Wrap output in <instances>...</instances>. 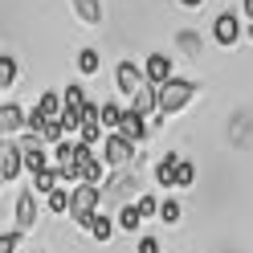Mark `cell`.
I'll list each match as a JSON object with an SVG mask.
<instances>
[{
    "label": "cell",
    "instance_id": "obj_26",
    "mask_svg": "<svg viewBox=\"0 0 253 253\" xmlns=\"http://www.w3.org/2000/svg\"><path fill=\"white\" fill-rule=\"evenodd\" d=\"M160 220H164V225H176V220H180V204H176V200H164Z\"/></svg>",
    "mask_w": 253,
    "mask_h": 253
},
{
    "label": "cell",
    "instance_id": "obj_20",
    "mask_svg": "<svg viewBox=\"0 0 253 253\" xmlns=\"http://www.w3.org/2000/svg\"><path fill=\"white\" fill-rule=\"evenodd\" d=\"M110 233H115V225H110V216H94L90 220V237H94V241H110Z\"/></svg>",
    "mask_w": 253,
    "mask_h": 253
},
{
    "label": "cell",
    "instance_id": "obj_24",
    "mask_svg": "<svg viewBox=\"0 0 253 253\" xmlns=\"http://www.w3.org/2000/svg\"><path fill=\"white\" fill-rule=\"evenodd\" d=\"M176 188H196V164H180L176 168Z\"/></svg>",
    "mask_w": 253,
    "mask_h": 253
},
{
    "label": "cell",
    "instance_id": "obj_7",
    "mask_svg": "<svg viewBox=\"0 0 253 253\" xmlns=\"http://www.w3.org/2000/svg\"><path fill=\"white\" fill-rule=\"evenodd\" d=\"M212 37L225 45V49H229V45H237V37H241V21H237V12H220L216 25H212Z\"/></svg>",
    "mask_w": 253,
    "mask_h": 253
},
{
    "label": "cell",
    "instance_id": "obj_15",
    "mask_svg": "<svg viewBox=\"0 0 253 253\" xmlns=\"http://www.w3.org/2000/svg\"><path fill=\"white\" fill-rule=\"evenodd\" d=\"M119 135H123V139H131V143H139V139L147 135V126H143V115L126 110V119H123V126H119Z\"/></svg>",
    "mask_w": 253,
    "mask_h": 253
},
{
    "label": "cell",
    "instance_id": "obj_5",
    "mask_svg": "<svg viewBox=\"0 0 253 253\" xmlns=\"http://www.w3.org/2000/svg\"><path fill=\"white\" fill-rule=\"evenodd\" d=\"M21 155H25V168L33 171V176L49 168V160H45V139L41 135H25L21 139Z\"/></svg>",
    "mask_w": 253,
    "mask_h": 253
},
{
    "label": "cell",
    "instance_id": "obj_13",
    "mask_svg": "<svg viewBox=\"0 0 253 253\" xmlns=\"http://www.w3.org/2000/svg\"><path fill=\"white\" fill-rule=\"evenodd\" d=\"M180 164H184V160H180L176 151H164V160L155 164V180H160L164 188H176V168H180Z\"/></svg>",
    "mask_w": 253,
    "mask_h": 253
},
{
    "label": "cell",
    "instance_id": "obj_4",
    "mask_svg": "<svg viewBox=\"0 0 253 253\" xmlns=\"http://www.w3.org/2000/svg\"><path fill=\"white\" fill-rule=\"evenodd\" d=\"M135 143H131V139H123V135H106V143H102V160L110 164V168H126V164H131V151Z\"/></svg>",
    "mask_w": 253,
    "mask_h": 253
},
{
    "label": "cell",
    "instance_id": "obj_19",
    "mask_svg": "<svg viewBox=\"0 0 253 253\" xmlns=\"http://www.w3.org/2000/svg\"><path fill=\"white\" fill-rule=\"evenodd\" d=\"M123 119H126V110H123L119 102H102V126H110V131L119 135V126H123Z\"/></svg>",
    "mask_w": 253,
    "mask_h": 253
},
{
    "label": "cell",
    "instance_id": "obj_8",
    "mask_svg": "<svg viewBox=\"0 0 253 253\" xmlns=\"http://www.w3.org/2000/svg\"><path fill=\"white\" fill-rule=\"evenodd\" d=\"M78 180H82V184H94V188H98V184L106 180V160H102V155L94 151V147H86V160H82V176H78Z\"/></svg>",
    "mask_w": 253,
    "mask_h": 253
},
{
    "label": "cell",
    "instance_id": "obj_14",
    "mask_svg": "<svg viewBox=\"0 0 253 253\" xmlns=\"http://www.w3.org/2000/svg\"><path fill=\"white\" fill-rule=\"evenodd\" d=\"M61 184H66V180H61V171H57V168H45V171H37V176H33V192H45V196H53Z\"/></svg>",
    "mask_w": 253,
    "mask_h": 253
},
{
    "label": "cell",
    "instance_id": "obj_32",
    "mask_svg": "<svg viewBox=\"0 0 253 253\" xmlns=\"http://www.w3.org/2000/svg\"><path fill=\"white\" fill-rule=\"evenodd\" d=\"M249 37H253V25H249Z\"/></svg>",
    "mask_w": 253,
    "mask_h": 253
},
{
    "label": "cell",
    "instance_id": "obj_30",
    "mask_svg": "<svg viewBox=\"0 0 253 253\" xmlns=\"http://www.w3.org/2000/svg\"><path fill=\"white\" fill-rule=\"evenodd\" d=\"M180 4H184V8H200L204 0H180Z\"/></svg>",
    "mask_w": 253,
    "mask_h": 253
},
{
    "label": "cell",
    "instance_id": "obj_27",
    "mask_svg": "<svg viewBox=\"0 0 253 253\" xmlns=\"http://www.w3.org/2000/svg\"><path fill=\"white\" fill-rule=\"evenodd\" d=\"M17 241H21V229H8L0 237V253H17Z\"/></svg>",
    "mask_w": 253,
    "mask_h": 253
},
{
    "label": "cell",
    "instance_id": "obj_11",
    "mask_svg": "<svg viewBox=\"0 0 253 253\" xmlns=\"http://www.w3.org/2000/svg\"><path fill=\"white\" fill-rule=\"evenodd\" d=\"M131 110H135V115H143V119L151 115V110L160 115V90H155V86L147 82V86H143V90H139L135 98H131Z\"/></svg>",
    "mask_w": 253,
    "mask_h": 253
},
{
    "label": "cell",
    "instance_id": "obj_12",
    "mask_svg": "<svg viewBox=\"0 0 253 253\" xmlns=\"http://www.w3.org/2000/svg\"><path fill=\"white\" fill-rule=\"evenodd\" d=\"M33 220H37V200H33V192H25L17 196V229L25 233V229H33Z\"/></svg>",
    "mask_w": 253,
    "mask_h": 253
},
{
    "label": "cell",
    "instance_id": "obj_21",
    "mask_svg": "<svg viewBox=\"0 0 253 253\" xmlns=\"http://www.w3.org/2000/svg\"><path fill=\"white\" fill-rule=\"evenodd\" d=\"M98 66H102V53L98 49H82V53H78V70H82V74H98Z\"/></svg>",
    "mask_w": 253,
    "mask_h": 253
},
{
    "label": "cell",
    "instance_id": "obj_29",
    "mask_svg": "<svg viewBox=\"0 0 253 253\" xmlns=\"http://www.w3.org/2000/svg\"><path fill=\"white\" fill-rule=\"evenodd\" d=\"M139 253H160V241H155V237H143V241H139Z\"/></svg>",
    "mask_w": 253,
    "mask_h": 253
},
{
    "label": "cell",
    "instance_id": "obj_18",
    "mask_svg": "<svg viewBox=\"0 0 253 253\" xmlns=\"http://www.w3.org/2000/svg\"><path fill=\"white\" fill-rule=\"evenodd\" d=\"M139 225H143V212H139V204H123V209H119V229H123V233H135Z\"/></svg>",
    "mask_w": 253,
    "mask_h": 253
},
{
    "label": "cell",
    "instance_id": "obj_31",
    "mask_svg": "<svg viewBox=\"0 0 253 253\" xmlns=\"http://www.w3.org/2000/svg\"><path fill=\"white\" fill-rule=\"evenodd\" d=\"M245 17H249V21H253V0H245Z\"/></svg>",
    "mask_w": 253,
    "mask_h": 253
},
{
    "label": "cell",
    "instance_id": "obj_17",
    "mask_svg": "<svg viewBox=\"0 0 253 253\" xmlns=\"http://www.w3.org/2000/svg\"><path fill=\"white\" fill-rule=\"evenodd\" d=\"M74 8H78V21L82 25H102V4L98 0H74Z\"/></svg>",
    "mask_w": 253,
    "mask_h": 253
},
{
    "label": "cell",
    "instance_id": "obj_28",
    "mask_svg": "<svg viewBox=\"0 0 253 253\" xmlns=\"http://www.w3.org/2000/svg\"><path fill=\"white\" fill-rule=\"evenodd\" d=\"M160 209H164V204L155 196H139V212H143V216H160Z\"/></svg>",
    "mask_w": 253,
    "mask_h": 253
},
{
    "label": "cell",
    "instance_id": "obj_22",
    "mask_svg": "<svg viewBox=\"0 0 253 253\" xmlns=\"http://www.w3.org/2000/svg\"><path fill=\"white\" fill-rule=\"evenodd\" d=\"M98 131H102V119H86V123H82V139H78V143L98 147Z\"/></svg>",
    "mask_w": 253,
    "mask_h": 253
},
{
    "label": "cell",
    "instance_id": "obj_10",
    "mask_svg": "<svg viewBox=\"0 0 253 253\" xmlns=\"http://www.w3.org/2000/svg\"><path fill=\"white\" fill-rule=\"evenodd\" d=\"M21 126H29V115L17 102H4V106H0V131L12 135V131H21Z\"/></svg>",
    "mask_w": 253,
    "mask_h": 253
},
{
    "label": "cell",
    "instance_id": "obj_2",
    "mask_svg": "<svg viewBox=\"0 0 253 253\" xmlns=\"http://www.w3.org/2000/svg\"><path fill=\"white\" fill-rule=\"evenodd\" d=\"M98 200H102V188H94V184H78V188H74L70 216L78 220V225H86V229H90V220L98 216Z\"/></svg>",
    "mask_w": 253,
    "mask_h": 253
},
{
    "label": "cell",
    "instance_id": "obj_1",
    "mask_svg": "<svg viewBox=\"0 0 253 253\" xmlns=\"http://www.w3.org/2000/svg\"><path fill=\"white\" fill-rule=\"evenodd\" d=\"M155 90H160V115H176L196 98V82H188V78H171V82L155 86Z\"/></svg>",
    "mask_w": 253,
    "mask_h": 253
},
{
    "label": "cell",
    "instance_id": "obj_25",
    "mask_svg": "<svg viewBox=\"0 0 253 253\" xmlns=\"http://www.w3.org/2000/svg\"><path fill=\"white\" fill-rule=\"evenodd\" d=\"M70 204H74V192H66V188H57V192L49 196V209L53 212H70Z\"/></svg>",
    "mask_w": 253,
    "mask_h": 253
},
{
    "label": "cell",
    "instance_id": "obj_6",
    "mask_svg": "<svg viewBox=\"0 0 253 253\" xmlns=\"http://www.w3.org/2000/svg\"><path fill=\"white\" fill-rule=\"evenodd\" d=\"M21 168H25V155H21V143H4L0 147V180L12 184L21 176Z\"/></svg>",
    "mask_w": 253,
    "mask_h": 253
},
{
    "label": "cell",
    "instance_id": "obj_23",
    "mask_svg": "<svg viewBox=\"0 0 253 253\" xmlns=\"http://www.w3.org/2000/svg\"><path fill=\"white\" fill-rule=\"evenodd\" d=\"M12 82H17V61H12V53H4V57H0V86H12Z\"/></svg>",
    "mask_w": 253,
    "mask_h": 253
},
{
    "label": "cell",
    "instance_id": "obj_9",
    "mask_svg": "<svg viewBox=\"0 0 253 253\" xmlns=\"http://www.w3.org/2000/svg\"><path fill=\"white\" fill-rule=\"evenodd\" d=\"M147 82H151V86L171 82V57H168V53H151V57H147Z\"/></svg>",
    "mask_w": 253,
    "mask_h": 253
},
{
    "label": "cell",
    "instance_id": "obj_16",
    "mask_svg": "<svg viewBox=\"0 0 253 253\" xmlns=\"http://www.w3.org/2000/svg\"><path fill=\"white\" fill-rule=\"evenodd\" d=\"M37 110H41V119H61V110H66V98H57L53 90H45L41 98H37Z\"/></svg>",
    "mask_w": 253,
    "mask_h": 253
},
{
    "label": "cell",
    "instance_id": "obj_3",
    "mask_svg": "<svg viewBox=\"0 0 253 253\" xmlns=\"http://www.w3.org/2000/svg\"><path fill=\"white\" fill-rule=\"evenodd\" d=\"M115 82H119V94H135L147 86V70H139L135 61H119V70H115Z\"/></svg>",
    "mask_w": 253,
    "mask_h": 253
}]
</instances>
